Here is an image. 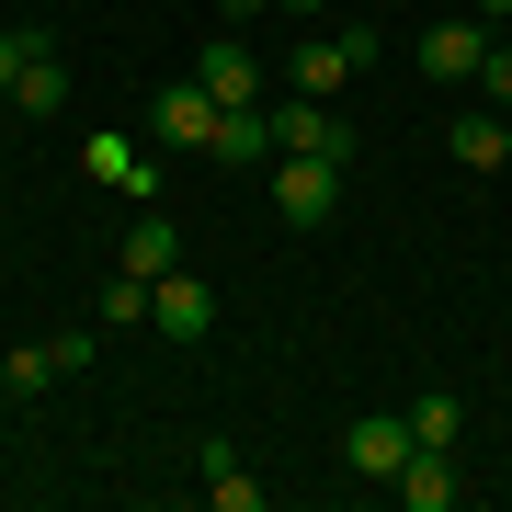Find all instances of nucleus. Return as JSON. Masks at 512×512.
<instances>
[{"label":"nucleus","mask_w":512,"mask_h":512,"mask_svg":"<svg viewBox=\"0 0 512 512\" xmlns=\"http://www.w3.org/2000/svg\"><path fill=\"white\" fill-rule=\"evenodd\" d=\"M376 57H387V35H376V23H342V35H296L285 80H296V92H319V103H342V80H365Z\"/></svg>","instance_id":"obj_1"},{"label":"nucleus","mask_w":512,"mask_h":512,"mask_svg":"<svg viewBox=\"0 0 512 512\" xmlns=\"http://www.w3.org/2000/svg\"><path fill=\"white\" fill-rule=\"evenodd\" d=\"M148 330H160L171 353H194V342H217V285H205V274H183V262H171V274L148 285Z\"/></svg>","instance_id":"obj_2"},{"label":"nucleus","mask_w":512,"mask_h":512,"mask_svg":"<svg viewBox=\"0 0 512 512\" xmlns=\"http://www.w3.org/2000/svg\"><path fill=\"white\" fill-rule=\"evenodd\" d=\"M262 183H274V217L285 228H330V205H342V160H262Z\"/></svg>","instance_id":"obj_3"},{"label":"nucleus","mask_w":512,"mask_h":512,"mask_svg":"<svg viewBox=\"0 0 512 512\" xmlns=\"http://www.w3.org/2000/svg\"><path fill=\"white\" fill-rule=\"evenodd\" d=\"M274 148L285 160H353V114H330L319 92H296V103H274Z\"/></svg>","instance_id":"obj_4"},{"label":"nucleus","mask_w":512,"mask_h":512,"mask_svg":"<svg viewBox=\"0 0 512 512\" xmlns=\"http://www.w3.org/2000/svg\"><path fill=\"white\" fill-rule=\"evenodd\" d=\"M80 171H92L103 194H137V205H160V160H148L137 137H114V126H92V137H80Z\"/></svg>","instance_id":"obj_5"},{"label":"nucleus","mask_w":512,"mask_h":512,"mask_svg":"<svg viewBox=\"0 0 512 512\" xmlns=\"http://www.w3.org/2000/svg\"><path fill=\"white\" fill-rule=\"evenodd\" d=\"M342 467L387 490V478L410 467V410H353V433H342Z\"/></svg>","instance_id":"obj_6"},{"label":"nucleus","mask_w":512,"mask_h":512,"mask_svg":"<svg viewBox=\"0 0 512 512\" xmlns=\"http://www.w3.org/2000/svg\"><path fill=\"white\" fill-rule=\"evenodd\" d=\"M194 80L217 92V114H262V57L239 46V35H205L194 46Z\"/></svg>","instance_id":"obj_7"},{"label":"nucleus","mask_w":512,"mask_h":512,"mask_svg":"<svg viewBox=\"0 0 512 512\" xmlns=\"http://www.w3.org/2000/svg\"><path fill=\"white\" fill-rule=\"evenodd\" d=\"M148 137H160V148H217V92H205V80L183 69L160 103H148Z\"/></svg>","instance_id":"obj_8"},{"label":"nucleus","mask_w":512,"mask_h":512,"mask_svg":"<svg viewBox=\"0 0 512 512\" xmlns=\"http://www.w3.org/2000/svg\"><path fill=\"white\" fill-rule=\"evenodd\" d=\"M456 490H467V478H456L444 444H410V467L387 478V501H399V512H456Z\"/></svg>","instance_id":"obj_9"},{"label":"nucleus","mask_w":512,"mask_h":512,"mask_svg":"<svg viewBox=\"0 0 512 512\" xmlns=\"http://www.w3.org/2000/svg\"><path fill=\"white\" fill-rule=\"evenodd\" d=\"M478 57H490L478 12H467V23H421V69H433V80H478Z\"/></svg>","instance_id":"obj_10"},{"label":"nucleus","mask_w":512,"mask_h":512,"mask_svg":"<svg viewBox=\"0 0 512 512\" xmlns=\"http://www.w3.org/2000/svg\"><path fill=\"white\" fill-rule=\"evenodd\" d=\"M114 262H126V274H148V285H160V274H171V262H183V228H171V217H160V205H148V217L126 228V251H114Z\"/></svg>","instance_id":"obj_11"},{"label":"nucleus","mask_w":512,"mask_h":512,"mask_svg":"<svg viewBox=\"0 0 512 512\" xmlns=\"http://www.w3.org/2000/svg\"><path fill=\"white\" fill-rule=\"evenodd\" d=\"M12 114H69V57H57V46H35V57H23Z\"/></svg>","instance_id":"obj_12"},{"label":"nucleus","mask_w":512,"mask_h":512,"mask_svg":"<svg viewBox=\"0 0 512 512\" xmlns=\"http://www.w3.org/2000/svg\"><path fill=\"white\" fill-rule=\"evenodd\" d=\"M444 148H456V171H501V160H512V126H501V114H456Z\"/></svg>","instance_id":"obj_13"},{"label":"nucleus","mask_w":512,"mask_h":512,"mask_svg":"<svg viewBox=\"0 0 512 512\" xmlns=\"http://www.w3.org/2000/svg\"><path fill=\"white\" fill-rule=\"evenodd\" d=\"M205 160H228V171H262L274 160V114H217V148Z\"/></svg>","instance_id":"obj_14"},{"label":"nucleus","mask_w":512,"mask_h":512,"mask_svg":"<svg viewBox=\"0 0 512 512\" xmlns=\"http://www.w3.org/2000/svg\"><path fill=\"white\" fill-rule=\"evenodd\" d=\"M410 444H444V456L467 444V399H456V387H421V399H410Z\"/></svg>","instance_id":"obj_15"},{"label":"nucleus","mask_w":512,"mask_h":512,"mask_svg":"<svg viewBox=\"0 0 512 512\" xmlns=\"http://www.w3.org/2000/svg\"><path fill=\"white\" fill-rule=\"evenodd\" d=\"M205 501L217 512H262V478L239 467V444H205Z\"/></svg>","instance_id":"obj_16"},{"label":"nucleus","mask_w":512,"mask_h":512,"mask_svg":"<svg viewBox=\"0 0 512 512\" xmlns=\"http://www.w3.org/2000/svg\"><path fill=\"white\" fill-rule=\"evenodd\" d=\"M57 376H69V365H57V342H12V353H0V387H12V399H46Z\"/></svg>","instance_id":"obj_17"},{"label":"nucleus","mask_w":512,"mask_h":512,"mask_svg":"<svg viewBox=\"0 0 512 512\" xmlns=\"http://www.w3.org/2000/svg\"><path fill=\"white\" fill-rule=\"evenodd\" d=\"M92 319H103V330H137V319H148V274H126V262H114V285L92 296Z\"/></svg>","instance_id":"obj_18"},{"label":"nucleus","mask_w":512,"mask_h":512,"mask_svg":"<svg viewBox=\"0 0 512 512\" xmlns=\"http://www.w3.org/2000/svg\"><path fill=\"white\" fill-rule=\"evenodd\" d=\"M46 35H35V23H12V35H0V103H12V80H23V57H35Z\"/></svg>","instance_id":"obj_19"},{"label":"nucleus","mask_w":512,"mask_h":512,"mask_svg":"<svg viewBox=\"0 0 512 512\" xmlns=\"http://www.w3.org/2000/svg\"><path fill=\"white\" fill-rule=\"evenodd\" d=\"M478 92H490V114H512V46H490V57H478Z\"/></svg>","instance_id":"obj_20"},{"label":"nucleus","mask_w":512,"mask_h":512,"mask_svg":"<svg viewBox=\"0 0 512 512\" xmlns=\"http://www.w3.org/2000/svg\"><path fill=\"white\" fill-rule=\"evenodd\" d=\"M217 12H228V23H251V12H274V0H217Z\"/></svg>","instance_id":"obj_21"},{"label":"nucleus","mask_w":512,"mask_h":512,"mask_svg":"<svg viewBox=\"0 0 512 512\" xmlns=\"http://www.w3.org/2000/svg\"><path fill=\"white\" fill-rule=\"evenodd\" d=\"M274 12H330V0H274Z\"/></svg>","instance_id":"obj_22"},{"label":"nucleus","mask_w":512,"mask_h":512,"mask_svg":"<svg viewBox=\"0 0 512 512\" xmlns=\"http://www.w3.org/2000/svg\"><path fill=\"white\" fill-rule=\"evenodd\" d=\"M467 12H478V23H490V12H512V0H467Z\"/></svg>","instance_id":"obj_23"},{"label":"nucleus","mask_w":512,"mask_h":512,"mask_svg":"<svg viewBox=\"0 0 512 512\" xmlns=\"http://www.w3.org/2000/svg\"><path fill=\"white\" fill-rule=\"evenodd\" d=\"M501 171H512V160H501Z\"/></svg>","instance_id":"obj_24"}]
</instances>
